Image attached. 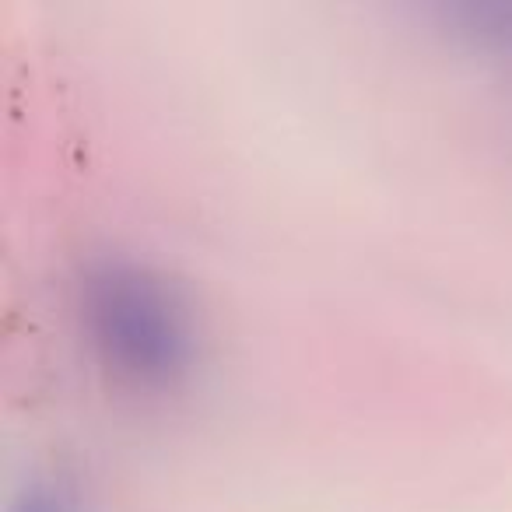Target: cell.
I'll use <instances>...</instances> for the list:
<instances>
[{
  "instance_id": "6da1fadb",
  "label": "cell",
  "mask_w": 512,
  "mask_h": 512,
  "mask_svg": "<svg viewBox=\"0 0 512 512\" xmlns=\"http://www.w3.org/2000/svg\"><path fill=\"white\" fill-rule=\"evenodd\" d=\"M81 327L120 386L172 390L197 358L190 302L165 274L134 260H95L78 281Z\"/></svg>"
},
{
  "instance_id": "3957f363",
  "label": "cell",
  "mask_w": 512,
  "mask_h": 512,
  "mask_svg": "<svg viewBox=\"0 0 512 512\" xmlns=\"http://www.w3.org/2000/svg\"><path fill=\"white\" fill-rule=\"evenodd\" d=\"M11 512H71V498L53 481H29L18 491Z\"/></svg>"
},
{
  "instance_id": "7a4b0ae2",
  "label": "cell",
  "mask_w": 512,
  "mask_h": 512,
  "mask_svg": "<svg viewBox=\"0 0 512 512\" xmlns=\"http://www.w3.org/2000/svg\"><path fill=\"white\" fill-rule=\"evenodd\" d=\"M449 22L470 43L512 50V8H502V4H463V8L449 11Z\"/></svg>"
}]
</instances>
